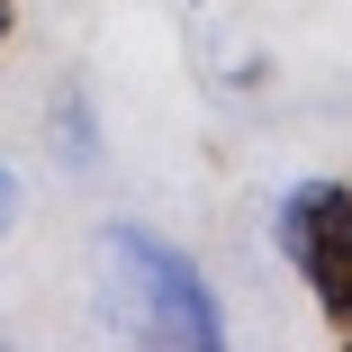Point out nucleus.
<instances>
[{
    "instance_id": "f257e3e1",
    "label": "nucleus",
    "mask_w": 352,
    "mask_h": 352,
    "mask_svg": "<svg viewBox=\"0 0 352 352\" xmlns=\"http://www.w3.org/2000/svg\"><path fill=\"white\" fill-rule=\"evenodd\" d=\"M91 271H100L109 316H118L135 343H172V352L226 343V307H217L208 271H199L181 244H163V235H145V226L109 217V226L91 235Z\"/></svg>"
},
{
    "instance_id": "f03ea898",
    "label": "nucleus",
    "mask_w": 352,
    "mask_h": 352,
    "mask_svg": "<svg viewBox=\"0 0 352 352\" xmlns=\"http://www.w3.org/2000/svg\"><path fill=\"white\" fill-rule=\"evenodd\" d=\"M271 244L298 262V280L316 289L325 325L352 343V190L343 181H298L271 208Z\"/></svg>"
},
{
    "instance_id": "7ed1b4c3",
    "label": "nucleus",
    "mask_w": 352,
    "mask_h": 352,
    "mask_svg": "<svg viewBox=\"0 0 352 352\" xmlns=\"http://www.w3.org/2000/svg\"><path fill=\"white\" fill-rule=\"evenodd\" d=\"M10 226H19V181L0 172V235H10Z\"/></svg>"
},
{
    "instance_id": "20e7f679",
    "label": "nucleus",
    "mask_w": 352,
    "mask_h": 352,
    "mask_svg": "<svg viewBox=\"0 0 352 352\" xmlns=\"http://www.w3.org/2000/svg\"><path fill=\"white\" fill-rule=\"evenodd\" d=\"M10 28H19V0H0V45H10Z\"/></svg>"
}]
</instances>
